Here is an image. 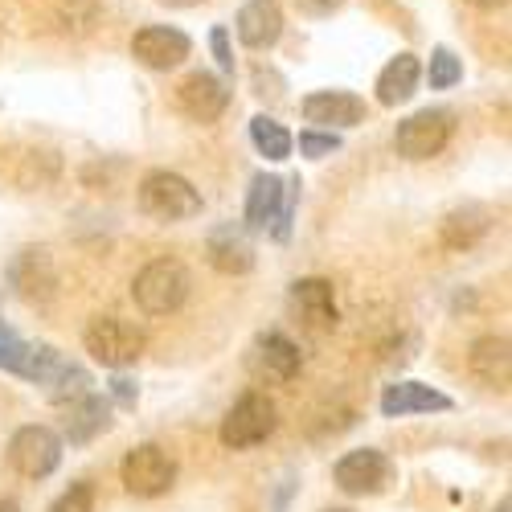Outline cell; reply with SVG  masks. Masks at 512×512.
Here are the masks:
<instances>
[{
	"instance_id": "obj_16",
	"label": "cell",
	"mask_w": 512,
	"mask_h": 512,
	"mask_svg": "<svg viewBox=\"0 0 512 512\" xmlns=\"http://www.w3.org/2000/svg\"><path fill=\"white\" fill-rule=\"evenodd\" d=\"M209 263L222 275H246L254 267V246L242 226H218L209 234Z\"/></svg>"
},
{
	"instance_id": "obj_12",
	"label": "cell",
	"mask_w": 512,
	"mask_h": 512,
	"mask_svg": "<svg viewBox=\"0 0 512 512\" xmlns=\"http://www.w3.org/2000/svg\"><path fill=\"white\" fill-rule=\"evenodd\" d=\"M455 402L431 386H422V381H394L381 394V414L386 418H410V414H443L451 410Z\"/></svg>"
},
{
	"instance_id": "obj_23",
	"label": "cell",
	"mask_w": 512,
	"mask_h": 512,
	"mask_svg": "<svg viewBox=\"0 0 512 512\" xmlns=\"http://www.w3.org/2000/svg\"><path fill=\"white\" fill-rule=\"evenodd\" d=\"M439 234H443V242L451 250H467V246H476L488 234V213L476 209V205L455 209V213H447V218H443V230Z\"/></svg>"
},
{
	"instance_id": "obj_32",
	"label": "cell",
	"mask_w": 512,
	"mask_h": 512,
	"mask_svg": "<svg viewBox=\"0 0 512 512\" xmlns=\"http://www.w3.org/2000/svg\"><path fill=\"white\" fill-rule=\"evenodd\" d=\"M467 5H476V9L492 13V9H504V5H508V0H467Z\"/></svg>"
},
{
	"instance_id": "obj_5",
	"label": "cell",
	"mask_w": 512,
	"mask_h": 512,
	"mask_svg": "<svg viewBox=\"0 0 512 512\" xmlns=\"http://www.w3.org/2000/svg\"><path fill=\"white\" fill-rule=\"evenodd\" d=\"M119 476H123V488L132 496L156 500L164 492H173V484H177V459L168 455L164 447H156V443H144L136 451H127Z\"/></svg>"
},
{
	"instance_id": "obj_15",
	"label": "cell",
	"mask_w": 512,
	"mask_h": 512,
	"mask_svg": "<svg viewBox=\"0 0 512 512\" xmlns=\"http://www.w3.org/2000/svg\"><path fill=\"white\" fill-rule=\"evenodd\" d=\"M304 119L316 127H357L365 119V103L349 91H316L304 99Z\"/></svg>"
},
{
	"instance_id": "obj_7",
	"label": "cell",
	"mask_w": 512,
	"mask_h": 512,
	"mask_svg": "<svg viewBox=\"0 0 512 512\" xmlns=\"http://www.w3.org/2000/svg\"><path fill=\"white\" fill-rule=\"evenodd\" d=\"M275 426H279V414H275V402L267 394H242L230 406V414L222 418V443L234 451L259 447L275 435Z\"/></svg>"
},
{
	"instance_id": "obj_26",
	"label": "cell",
	"mask_w": 512,
	"mask_h": 512,
	"mask_svg": "<svg viewBox=\"0 0 512 512\" xmlns=\"http://www.w3.org/2000/svg\"><path fill=\"white\" fill-rule=\"evenodd\" d=\"M50 512H95V488L91 484H70L54 504Z\"/></svg>"
},
{
	"instance_id": "obj_25",
	"label": "cell",
	"mask_w": 512,
	"mask_h": 512,
	"mask_svg": "<svg viewBox=\"0 0 512 512\" xmlns=\"http://www.w3.org/2000/svg\"><path fill=\"white\" fill-rule=\"evenodd\" d=\"M463 78V66L451 50H435L431 54V70H426V82H431V91H451L455 82Z\"/></svg>"
},
{
	"instance_id": "obj_10",
	"label": "cell",
	"mask_w": 512,
	"mask_h": 512,
	"mask_svg": "<svg viewBox=\"0 0 512 512\" xmlns=\"http://www.w3.org/2000/svg\"><path fill=\"white\" fill-rule=\"evenodd\" d=\"M336 488L340 492H349V496H373L381 492L390 480H394V463L373 451V447H361V451H349L345 459L336 463Z\"/></svg>"
},
{
	"instance_id": "obj_24",
	"label": "cell",
	"mask_w": 512,
	"mask_h": 512,
	"mask_svg": "<svg viewBox=\"0 0 512 512\" xmlns=\"http://www.w3.org/2000/svg\"><path fill=\"white\" fill-rule=\"evenodd\" d=\"M250 140H254V148H259L267 160H287L291 156V132L283 123L267 119V115L250 119Z\"/></svg>"
},
{
	"instance_id": "obj_31",
	"label": "cell",
	"mask_w": 512,
	"mask_h": 512,
	"mask_svg": "<svg viewBox=\"0 0 512 512\" xmlns=\"http://www.w3.org/2000/svg\"><path fill=\"white\" fill-rule=\"evenodd\" d=\"M111 390H115V398H119L123 406H132V402H136V390H132V381H123V377H115V381H111Z\"/></svg>"
},
{
	"instance_id": "obj_4",
	"label": "cell",
	"mask_w": 512,
	"mask_h": 512,
	"mask_svg": "<svg viewBox=\"0 0 512 512\" xmlns=\"http://www.w3.org/2000/svg\"><path fill=\"white\" fill-rule=\"evenodd\" d=\"M140 209L156 222H189L201 213V193L177 173H148L140 181Z\"/></svg>"
},
{
	"instance_id": "obj_13",
	"label": "cell",
	"mask_w": 512,
	"mask_h": 512,
	"mask_svg": "<svg viewBox=\"0 0 512 512\" xmlns=\"http://www.w3.org/2000/svg\"><path fill=\"white\" fill-rule=\"evenodd\" d=\"M177 103H181V111H185L189 119H197V123H213V119L226 111L230 91H226V82H222V78H213V74L201 70V74H189V78L181 82Z\"/></svg>"
},
{
	"instance_id": "obj_30",
	"label": "cell",
	"mask_w": 512,
	"mask_h": 512,
	"mask_svg": "<svg viewBox=\"0 0 512 512\" xmlns=\"http://www.w3.org/2000/svg\"><path fill=\"white\" fill-rule=\"evenodd\" d=\"M300 9L308 17H328L332 9H340V0H300Z\"/></svg>"
},
{
	"instance_id": "obj_22",
	"label": "cell",
	"mask_w": 512,
	"mask_h": 512,
	"mask_svg": "<svg viewBox=\"0 0 512 512\" xmlns=\"http://www.w3.org/2000/svg\"><path fill=\"white\" fill-rule=\"evenodd\" d=\"M259 361H263V369L275 373L279 381H291L295 373H300V365H304L300 345H295L291 336H283V332H263V336H259Z\"/></svg>"
},
{
	"instance_id": "obj_19",
	"label": "cell",
	"mask_w": 512,
	"mask_h": 512,
	"mask_svg": "<svg viewBox=\"0 0 512 512\" xmlns=\"http://www.w3.org/2000/svg\"><path fill=\"white\" fill-rule=\"evenodd\" d=\"M283 209V181L279 177H254L246 193V226L250 230H275Z\"/></svg>"
},
{
	"instance_id": "obj_17",
	"label": "cell",
	"mask_w": 512,
	"mask_h": 512,
	"mask_svg": "<svg viewBox=\"0 0 512 512\" xmlns=\"http://www.w3.org/2000/svg\"><path fill=\"white\" fill-rule=\"evenodd\" d=\"M103 431H111V402L87 390L82 398H74V402H70V418H66V439H70L74 447H82V443L99 439Z\"/></svg>"
},
{
	"instance_id": "obj_9",
	"label": "cell",
	"mask_w": 512,
	"mask_h": 512,
	"mask_svg": "<svg viewBox=\"0 0 512 512\" xmlns=\"http://www.w3.org/2000/svg\"><path fill=\"white\" fill-rule=\"evenodd\" d=\"M447 140H451V115L447 111H418V115L398 123V136H394V144L406 160H431L447 148Z\"/></svg>"
},
{
	"instance_id": "obj_27",
	"label": "cell",
	"mask_w": 512,
	"mask_h": 512,
	"mask_svg": "<svg viewBox=\"0 0 512 512\" xmlns=\"http://www.w3.org/2000/svg\"><path fill=\"white\" fill-rule=\"evenodd\" d=\"M295 197H300V181H283V209H279V222H275V238L287 242L291 234V218H295Z\"/></svg>"
},
{
	"instance_id": "obj_11",
	"label": "cell",
	"mask_w": 512,
	"mask_h": 512,
	"mask_svg": "<svg viewBox=\"0 0 512 512\" xmlns=\"http://www.w3.org/2000/svg\"><path fill=\"white\" fill-rule=\"evenodd\" d=\"M189 37L181 29H168V25H148L132 37V54L148 66V70H173L189 58Z\"/></svg>"
},
{
	"instance_id": "obj_14",
	"label": "cell",
	"mask_w": 512,
	"mask_h": 512,
	"mask_svg": "<svg viewBox=\"0 0 512 512\" xmlns=\"http://www.w3.org/2000/svg\"><path fill=\"white\" fill-rule=\"evenodd\" d=\"M238 41L250 50H271L279 33H283V13L275 0H246L242 13H238Z\"/></svg>"
},
{
	"instance_id": "obj_21",
	"label": "cell",
	"mask_w": 512,
	"mask_h": 512,
	"mask_svg": "<svg viewBox=\"0 0 512 512\" xmlns=\"http://www.w3.org/2000/svg\"><path fill=\"white\" fill-rule=\"evenodd\" d=\"M291 300L300 304V312L316 328H332L336 324V300H332V283L328 279H300L291 287Z\"/></svg>"
},
{
	"instance_id": "obj_18",
	"label": "cell",
	"mask_w": 512,
	"mask_h": 512,
	"mask_svg": "<svg viewBox=\"0 0 512 512\" xmlns=\"http://www.w3.org/2000/svg\"><path fill=\"white\" fill-rule=\"evenodd\" d=\"M472 373L492 390H508V369H512V357H508V340L504 336H480L472 345V357H467Z\"/></svg>"
},
{
	"instance_id": "obj_36",
	"label": "cell",
	"mask_w": 512,
	"mask_h": 512,
	"mask_svg": "<svg viewBox=\"0 0 512 512\" xmlns=\"http://www.w3.org/2000/svg\"><path fill=\"white\" fill-rule=\"evenodd\" d=\"M500 512H508V500H504V504H500Z\"/></svg>"
},
{
	"instance_id": "obj_28",
	"label": "cell",
	"mask_w": 512,
	"mask_h": 512,
	"mask_svg": "<svg viewBox=\"0 0 512 512\" xmlns=\"http://www.w3.org/2000/svg\"><path fill=\"white\" fill-rule=\"evenodd\" d=\"M340 148V136L336 132H304L300 136V152L308 156V160H320V156H328V152H336Z\"/></svg>"
},
{
	"instance_id": "obj_35",
	"label": "cell",
	"mask_w": 512,
	"mask_h": 512,
	"mask_svg": "<svg viewBox=\"0 0 512 512\" xmlns=\"http://www.w3.org/2000/svg\"><path fill=\"white\" fill-rule=\"evenodd\" d=\"M324 512H353V508H324Z\"/></svg>"
},
{
	"instance_id": "obj_29",
	"label": "cell",
	"mask_w": 512,
	"mask_h": 512,
	"mask_svg": "<svg viewBox=\"0 0 512 512\" xmlns=\"http://www.w3.org/2000/svg\"><path fill=\"white\" fill-rule=\"evenodd\" d=\"M209 46H213V58H218V66L222 70H234V54H230V37H226V29L218 25L209 33Z\"/></svg>"
},
{
	"instance_id": "obj_34",
	"label": "cell",
	"mask_w": 512,
	"mask_h": 512,
	"mask_svg": "<svg viewBox=\"0 0 512 512\" xmlns=\"http://www.w3.org/2000/svg\"><path fill=\"white\" fill-rule=\"evenodd\" d=\"M0 512H21V504L13 496H0Z\"/></svg>"
},
{
	"instance_id": "obj_1",
	"label": "cell",
	"mask_w": 512,
	"mask_h": 512,
	"mask_svg": "<svg viewBox=\"0 0 512 512\" xmlns=\"http://www.w3.org/2000/svg\"><path fill=\"white\" fill-rule=\"evenodd\" d=\"M0 369L25 377L33 386H46L50 402H74L91 390V373L74 365L70 357H62L50 345H29V340L0 320Z\"/></svg>"
},
{
	"instance_id": "obj_8",
	"label": "cell",
	"mask_w": 512,
	"mask_h": 512,
	"mask_svg": "<svg viewBox=\"0 0 512 512\" xmlns=\"http://www.w3.org/2000/svg\"><path fill=\"white\" fill-rule=\"evenodd\" d=\"M9 283H13V291L21 295L25 304H46V300H54V295H58V271H54L50 250L25 246L17 259L9 263Z\"/></svg>"
},
{
	"instance_id": "obj_33",
	"label": "cell",
	"mask_w": 512,
	"mask_h": 512,
	"mask_svg": "<svg viewBox=\"0 0 512 512\" xmlns=\"http://www.w3.org/2000/svg\"><path fill=\"white\" fill-rule=\"evenodd\" d=\"M160 5H168V9H193V5H201V0H160Z\"/></svg>"
},
{
	"instance_id": "obj_3",
	"label": "cell",
	"mask_w": 512,
	"mask_h": 512,
	"mask_svg": "<svg viewBox=\"0 0 512 512\" xmlns=\"http://www.w3.org/2000/svg\"><path fill=\"white\" fill-rule=\"evenodd\" d=\"M82 345H87V353L107 365V369H127L136 365L148 349V336L140 324L123 320V316H99L87 324V332H82Z\"/></svg>"
},
{
	"instance_id": "obj_2",
	"label": "cell",
	"mask_w": 512,
	"mask_h": 512,
	"mask_svg": "<svg viewBox=\"0 0 512 512\" xmlns=\"http://www.w3.org/2000/svg\"><path fill=\"white\" fill-rule=\"evenodd\" d=\"M189 291H193V275H189V267L177 263V259H156V263H148V267L136 275V283H132L136 304H140V312H148V316H173V312H181L185 300H189Z\"/></svg>"
},
{
	"instance_id": "obj_6",
	"label": "cell",
	"mask_w": 512,
	"mask_h": 512,
	"mask_svg": "<svg viewBox=\"0 0 512 512\" xmlns=\"http://www.w3.org/2000/svg\"><path fill=\"white\" fill-rule=\"evenodd\" d=\"M62 463V435L50 426H21L9 439V467L21 480H46L58 472Z\"/></svg>"
},
{
	"instance_id": "obj_20",
	"label": "cell",
	"mask_w": 512,
	"mask_h": 512,
	"mask_svg": "<svg viewBox=\"0 0 512 512\" xmlns=\"http://www.w3.org/2000/svg\"><path fill=\"white\" fill-rule=\"evenodd\" d=\"M418 78H422L418 58H414V54H398L386 70L377 74V103H381V107H398V103H406V99L418 91Z\"/></svg>"
}]
</instances>
